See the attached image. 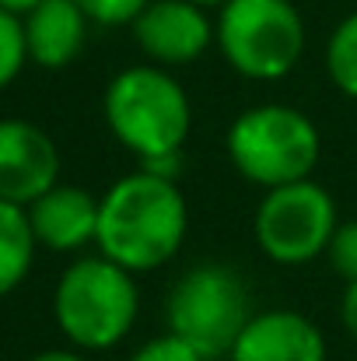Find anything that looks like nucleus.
<instances>
[{
    "label": "nucleus",
    "mask_w": 357,
    "mask_h": 361,
    "mask_svg": "<svg viewBox=\"0 0 357 361\" xmlns=\"http://www.w3.org/2000/svg\"><path fill=\"white\" fill-rule=\"evenodd\" d=\"M189 239V200L175 176L137 165L99 197L95 249L144 277L168 267Z\"/></svg>",
    "instance_id": "1"
},
{
    "label": "nucleus",
    "mask_w": 357,
    "mask_h": 361,
    "mask_svg": "<svg viewBox=\"0 0 357 361\" xmlns=\"http://www.w3.org/2000/svg\"><path fill=\"white\" fill-rule=\"evenodd\" d=\"M102 116L137 165L179 176L182 147L193 133V102L182 81L158 63H130L106 85Z\"/></svg>",
    "instance_id": "2"
},
{
    "label": "nucleus",
    "mask_w": 357,
    "mask_h": 361,
    "mask_svg": "<svg viewBox=\"0 0 357 361\" xmlns=\"http://www.w3.org/2000/svg\"><path fill=\"white\" fill-rule=\"evenodd\" d=\"M140 316L137 274L113 263L99 249L67 263L53 288V323L63 341L84 355L119 348Z\"/></svg>",
    "instance_id": "3"
},
{
    "label": "nucleus",
    "mask_w": 357,
    "mask_h": 361,
    "mask_svg": "<svg viewBox=\"0 0 357 361\" xmlns=\"http://www.w3.org/2000/svg\"><path fill=\"white\" fill-rule=\"evenodd\" d=\"M225 151L238 176L259 190L308 179L322 154L315 120L291 102H263L242 109L228 133Z\"/></svg>",
    "instance_id": "4"
},
{
    "label": "nucleus",
    "mask_w": 357,
    "mask_h": 361,
    "mask_svg": "<svg viewBox=\"0 0 357 361\" xmlns=\"http://www.w3.org/2000/svg\"><path fill=\"white\" fill-rule=\"evenodd\" d=\"M252 291L232 263L203 259L182 270L165 298V330L179 334L207 361L228 358L252 319Z\"/></svg>",
    "instance_id": "5"
},
{
    "label": "nucleus",
    "mask_w": 357,
    "mask_h": 361,
    "mask_svg": "<svg viewBox=\"0 0 357 361\" xmlns=\"http://www.w3.org/2000/svg\"><path fill=\"white\" fill-rule=\"evenodd\" d=\"M218 49L245 81H280L305 56V18L294 0H228L214 18Z\"/></svg>",
    "instance_id": "6"
},
{
    "label": "nucleus",
    "mask_w": 357,
    "mask_h": 361,
    "mask_svg": "<svg viewBox=\"0 0 357 361\" xmlns=\"http://www.w3.org/2000/svg\"><path fill=\"white\" fill-rule=\"evenodd\" d=\"M337 225H340L337 200L312 176L263 190L252 214L256 245L277 267H305L326 256Z\"/></svg>",
    "instance_id": "7"
},
{
    "label": "nucleus",
    "mask_w": 357,
    "mask_h": 361,
    "mask_svg": "<svg viewBox=\"0 0 357 361\" xmlns=\"http://www.w3.org/2000/svg\"><path fill=\"white\" fill-rule=\"evenodd\" d=\"M130 32L144 60L168 71L203 60L218 42L214 18L193 0H151L137 14Z\"/></svg>",
    "instance_id": "8"
},
{
    "label": "nucleus",
    "mask_w": 357,
    "mask_h": 361,
    "mask_svg": "<svg viewBox=\"0 0 357 361\" xmlns=\"http://www.w3.org/2000/svg\"><path fill=\"white\" fill-rule=\"evenodd\" d=\"M60 183V147L32 120H0V200L28 207Z\"/></svg>",
    "instance_id": "9"
},
{
    "label": "nucleus",
    "mask_w": 357,
    "mask_h": 361,
    "mask_svg": "<svg viewBox=\"0 0 357 361\" xmlns=\"http://www.w3.org/2000/svg\"><path fill=\"white\" fill-rule=\"evenodd\" d=\"M322 326L298 309H263L252 312L245 330L228 351V361H326Z\"/></svg>",
    "instance_id": "10"
},
{
    "label": "nucleus",
    "mask_w": 357,
    "mask_h": 361,
    "mask_svg": "<svg viewBox=\"0 0 357 361\" xmlns=\"http://www.w3.org/2000/svg\"><path fill=\"white\" fill-rule=\"evenodd\" d=\"M28 221L39 249L81 252L99 239V197L74 183H56L28 207Z\"/></svg>",
    "instance_id": "11"
},
{
    "label": "nucleus",
    "mask_w": 357,
    "mask_h": 361,
    "mask_svg": "<svg viewBox=\"0 0 357 361\" xmlns=\"http://www.w3.org/2000/svg\"><path fill=\"white\" fill-rule=\"evenodd\" d=\"M21 25L28 63L42 71H63L84 53L92 21L77 7V0H39L21 14Z\"/></svg>",
    "instance_id": "12"
},
{
    "label": "nucleus",
    "mask_w": 357,
    "mask_h": 361,
    "mask_svg": "<svg viewBox=\"0 0 357 361\" xmlns=\"http://www.w3.org/2000/svg\"><path fill=\"white\" fill-rule=\"evenodd\" d=\"M39 242L32 232L28 211L21 204L0 200V298L18 291L35 263Z\"/></svg>",
    "instance_id": "13"
},
{
    "label": "nucleus",
    "mask_w": 357,
    "mask_h": 361,
    "mask_svg": "<svg viewBox=\"0 0 357 361\" xmlns=\"http://www.w3.org/2000/svg\"><path fill=\"white\" fill-rule=\"evenodd\" d=\"M322 63H326L330 85L340 95H347V99L357 102V11H351L347 18H340L337 28L330 32Z\"/></svg>",
    "instance_id": "14"
},
{
    "label": "nucleus",
    "mask_w": 357,
    "mask_h": 361,
    "mask_svg": "<svg viewBox=\"0 0 357 361\" xmlns=\"http://www.w3.org/2000/svg\"><path fill=\"white\" fill-rule=\"evenodd\" d=\"M25 63H28V46H25L21 14L0 7V92L18 81Z\"/></svg>",
    "instance_id": "15"
},
{
    "label": "nucleus",
    "mask_w": 357,
    "mask_h": 361,
    "mask_svg": "<svg viewBox=\"0 0 357 361\" xmlns=\"http://www.w3.org/2000/svg\"><path fill=\"white\" fill-rule=\"evenodd\" d=\"M326 263L333 267V274L344 277V284L357 281V218L337 225L333 239L326 245Z\"/></svg>",
    "instance_id": "16"
},
{
    "label": "nucleus",
    "mask_w": 357,
    "mask_h": 361,
    "mask_svg": "<svg viewBox=\"0 0 357 361\" xmlns=\"http://www.w3.org/2000/svg\"><path fill=\"white\" fill-rule=\"evenodd\" d=\"M147 4L151 0H77V7L88 14V21L102 25V28H130Z\"/></svg>",
    "instance_id": "17"
},
{
    "label": "nucleus",
    "mask_w": 357,
    "mask_h": 361,
    "mask_svg": "<svg viewBox=\"0 0 357 361\" xmlns=\"http://www.w3.org/2000/svg\"><path fill=\"white\" fill-rule=\"evenodd\" d=\"M130 361H207L193 344H186L179 334H172V330H165V334H158V337H151V341H144Z\"/></svg>",
    "instance_id": "18"
},
{
    "label": "nucleus",
    "mask_w": 357,
    "mask_h": 361,
    "mask_svg": "<svg viewBox=\"0 0 357 361\" xmlns=\"http://www.w3.org/2000/svg\"><path fill=\"white\" fill-rule=\"evenodd\" d=\"M340 319H344L347 337L357 344V281H351V284H347V291H344V302H340Z\"/></svg>",
    "instance_id": "19"
},
{
    "label": "nucleus",
    "mask_w": 357,
    "mask_h": 361,
    "mask_svg": "<svg viewBox=\"0 0 357 361\" xmlns=\"http://www.w3.org/2000/svg\"><path fill=\"white\" fill-rule=\"evenodd\" d=\"M25 361H92L84 351H77V348H46V351H35V355H28Z\"/></svg>",
    "instance_id": "20"
},
{
    "label": "nucleus",
    "mask_w": 357,
    "mask_h": 361,
    "mask_svg": "<svg viewBox=\"0 0 357 361\" xmlns=\"http://www.w3.org/2000/svg\"><path fill=\"white\" fill-rule=\"evenodd\" d=\"M39 0H0V7H7V11H14V14H25L28 7H35Z\"/></svg>",
    "instance_id": "21"
},
{
    "label": "nucleus",
    "mask_w": 357,
    "mask_h": 361,
    "mask_svg": "<svg viewBox=\"0 0 357 361\" xmlns=\"http://www.w3.org/2000/svg\"><path fill=\"white\" fill-rule=\"evenodd\" d=\"M193 4H200V7L211 11V7H221V4H228V0H193Z\"/></svg>",
    "instance_id": "22"
}]
</instances>
